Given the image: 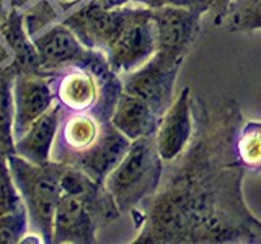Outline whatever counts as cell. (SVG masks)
<instances>
[{"label":"cell","mask_w":261,"mask_h":244,"mask_svg":"<svg viewBox=\"0 0 261 244\" xmlns=\"http://www.w3.org/2000/svg\"><path fill=\"white\" fill-rule=\"evenodd\" d=\"M193 119L190 145L167 161L159 191L130 211L141 226L133 242H261V222L242 195L247 169L235 153L240 106L193 95Z\"/></svg>","instance_id":"6da1fadb"},{"label":"cell","mask_w":261,"mask_h":244,"mask_svg":"<svg viewBox=\"0 0 261 244\" xmlns=\"http://www.w3.org/2000/svg\"><path fill=\"white\" fill-rule=\"evenodd\" d=\"M165 165L155 137L139 138L105 179V187L118 203L121 214L133 211L159 191Z\"/></svg>","instance_id":"7a4b0ae2"},{"label":"cell","mask_w":261,"mask_h":244,"mask_svg":"<svg viewBox=\"0 0 261 244\" xmlns=\"http://www.w3.org/2000/svg\"><path fill=\"white\" fill-rule=\"evenodd\" d=\"M12 176L27 199L30 215L44 241L53 242L57 202L61 199V174L64 165H33L21 157H10Z\"/></svg>","instance_id":"3957f363"},{"label":"cell","mask_w":261,"mask_h":244,"mask_svg":"<svg viewBox=\"0 0 261 244\" xmlns=\"http://www.w3.org/2000/svg\"><path fill=\"white\" fill-rule=\"evenodd\" d=\"M185 59L157 51L139 69L122 73V89L149 103L163 116L173 103L175 81Z\"/></svg>","instance_id":"277c9868"},{"label":"cell","mask_w":261,"mask_h":244,"mask_svg":"<svg viewBox=\"0 0 261 244\" xmlns=\"http://www.w3.org/2000/svg\"><path fill=\"white\" fill-rule=\"evenodd\" d=\"M157 52V29L152 8L136 7L124 29L106 51L110 67L114 73H127L144 65Z\"/></svg>","instance_id":"5b68a950"},{"label":"cell","mask_w":261,"mask_h":244,"mask_svg":"<svg viewBox=\"0 0 261 244\" xmlns=\"http://www.w3.org/2000/svg\"><path fill=\"white\" fill-rule=\"evenodd\" d=\"M134 8L126 5L108 8L98 0H92L65 18L64 24L75 33L85 47L106 54L133 16Z\"/></svg>","instance_id":"8992f818"},{"label":"cell","mask_w":261,"mask_h":244,"mask_svg":"<svg viewBox=\"0 0 261 244\" xmlns=\"http://www.w3.org/2000/svg\"><path fill=\"white\" fill-rule=\"evenodd\" d=\"M152 16L157 51L185 59L201 33L202 13L181 7H160L152 8Z\"/></svg>","instance_id":"52a82bcc"},{"label":"cell","mask_w":261,"mask_h":244,"mask_svg":"<svg viewBox=\"0 0 261 244\" xmlns=\"http://www.w3.org/2000/svg\"><path fill=\"white\" fill-rule=\"evenodd\" d=\"M193 130V95L191 88L186 86L162 116L155 134V143L163 161L175 160L185 151L191 142Z\"/></svg>","instance_id":"ba28073f"},{"label":"cell","mask_w":261,"mask_h":244,"mask_svg":"<svg viewBox=\"0 0 261 244\" xmlns=\"http://www.w3.org/2000/svg\"><path fill=\"white\" fill-rule=\"evenodd\" d=\"M130 143H133V140H129L124 134H121L110 122L103 135L100 137V140L90 150L73 160L72 166L80 168L90 177H93L95 181L105 184L106 176L111 173V169L127 153Z\"/></svg>","instance_id":"9c48e42d"},{"label":"cell","mask_w":261,"mask_h":244,"mask_svg":"<svg viewBox=\"0 0 261 244\" xmlns=\"http://www.w3.org/2000/svg\"><path fill=\"white\" fill-rule=\"evenodd\" d=\"M15 137H23L39 116L51 108L53 92L46 80L30 75H21L15 83Z\"/></svg>","instance_id":"30bf717a"},{"label":"cell","mask_w":261,"mask_h":244,"mask_svg":"<svg viewBox=\"0 0 261 244\" xmlns=\"http://www.w3.org/2000/svg\"><path fill=\"white\" fill-rule=\"evenodd\" d=\"M41 59V69H59L70 64H84L93 49L82 44L69 26L57 24L35 41Z\"/></svg>","instance_id":"8fae6325"},{"label":"cell","mask_w":261,"mask_h":244,"mask_svg":"<svg viewBox=\"0 0 261 244\" xmlns=\"http://www.w3.org/2000/svg\"><path fill=\"white\" fill-rule=\"evenodd\" d=\"M160 119L153 108L141 98L121 92L114 111L111 114V124L129 140H139L145 137H155L160 126Z\"/></svg>","instance_id":"7c38bea8"},{"label":"cell","mask_w":261,"mask_h":244,"mask_svg":"<svg viewBox=\"0 0 261 244\" xmlns=\"http://www.w3.org/2000/svg\"><path fill=\"white\" fill-rule=\"evenodd\" d=\"M61 106L56 104L51 106L43 116H39L27 130V134L20 137L18 143H16V153L33 165H47L54 137L61 122Z\"/></svg>","instance_id":"4fadbf2b"},{"label":"cell","mask_w":261,"mask_h":244,"mask_svg":"<svg viewBox=\"0 0 261 244\" xmlns=\"http://www.w3.org/2000/svg\"><path fill=\"white\" fill-rule=\"evenodd\" d=\"M108 62L106 57L100 51H96L93 59L90 60V69L92 72H87L85 69H75L65 75L59 85V98L64 106H67L72 111H87L92 108L96 101L98 89L95 81V72L98 67Z\"/></svg>","instance_id":"5bb4252c"},{"label":"cell","mask_w":261,"mask_h":244,"mask_svg":"<svg viewBox=\"0 0 261 244\" xmlns=\"http://www.w3.org/2000/svg\"><path fill=\"white\" fill-rule=\"evenodd\" d=\"M110 122L111 119L106 120L103 126H100L98 120H95L92 116H87V114H73V116H70L64 124L62 138L65 145L75 153L73 158L80 157L82 153L92 148L100 140V137L103 135Z\"/></svg>","instance_id":"9a60e30c"},{"label":"cell","mask_w":261,"mask_h":244,"mask_svg":"<svg viewBox=\"0 0 261 244\" xmlns=\"http://www.w3.org/2000/svg\"><path fill=\"white\" fill-rule=\"evenodd\" d=\"M235 153L245 169L261 173V120L243 122L237 134Z\"/></svg>","instance_id":"2e32d148"},{"label":"cell","mask_w":261,"mask_h":244,"mask_svg":"<svg viewBox=\"0 0 261 244\" xmlns=\"http://www.w3.org/2000/svg\"><path fill=\"white\" fill-rule=\"evenodd\" d=\"M4 35L15 51L16 59L23 69L30 70V73H35L38 69H41V59L36 51L35 43H28L27 35H24L21 18L16 13H12L8 21L4 24Z\"/></svg>","instance_id":"e0dca14e"},{"label":"cell","mask_w":261,"mask_h":244,"mask_svg":"<svg viewBox=\"0 0 261 244\" xmlns=\"http://www.w3.org/2000/svg\"><path fill=\"white\" fill-rule=\"evenodd\" d=\"M222 24L232 33L261 29V0H232Z\"/></svg>","instance_id":"ac0fdd59"},{"label":"cell","mask_w":261,"mask_h":244,"mask_svg":"<svg viewBox=\"0 0 261 244\" xmlns=\"http://www.w3.org/2000/svg\"><path fill=\"white\" fill-rule=\"evenodd\" d=\"M5 151H0V215H10L21 211L20 199L13 187V176H10L4 161Z\"/></svg>","instance_id":"d6986e66"},{"label":"cell","mask_w":261,"mask_h":244,"mask_svg":"<svg viewBox=\"0 0 261 244\" xmlns=\"http://www.w3.org/2000/svg\"><path fill=\"white\" fill-rule=\"evenodd\" d=\"M12 116H10V89L7 78L0 77V151L12 146Z\"/></svg>","instance_id":"ffe728a7"},{"label":"cell","mask_w":261,"mask_h":244,"mask_svg":"<svg viewBox=\"0 0 261 244\" xmlns=\"http://www.w3.org/2000/svg\"><path fill=\"white\" fill-rule=\"evenodd\" d=\"M24 228L23 211L0 215V242H16Z\"/></svg>","instance_id":"44dd1931"},{"label":"cell","mask_w":261,"mask_h":244,"mask_svg":"<svg viewBox=\"0 0 261 244\" xmlns=\"http://www.w3.org/2000/svg\"><path fill=\"white\" fill-rule=\"evenodd\" d=\"M149 8H160V7H181V8H191L199 13L209 12V2L207 0H136Z\"/></svg>","instance_id":"7402d4cb"},{"label":"cell","mask_w":261,"mask_h":244,"mask_svg":"<svg viewBox=\"0 0 261 244\" xmlns=\"http://www.w3.org/2000/svg\"><path fill=\"white\" fill-rule=\"evenodd\" d=\"M209 2V12L212 15V21L214 24H222L225 13H227V7L232 0H207Z\"/></svg>","instance_id":"603a6c76"},{"label":"cell","mask_w":261,"mask_h":244,"mask_svg":"<svg viewBox=\"0 0 261 244\" xmlns=\"http://www.w3.org/2000/svg\"><path fill=\"white\" fill-rule=\"evenodd\" d=\"M98 2L108 8H114V7H122L129 2H136V0H98Z\"/></svg>","instance_id":"cb8c5ba5"},{"label":"cell","mask_w":261,"mask_h":244,"mask_svg":"<svg viewBox=\"0 0 261 244\" xmlns=\"http://www.w3.org/2000/svg\"><path fill=\"white\" fill-rule=\"evenodd\" d=\"M0 4H2V0H0Z\"/></svg>","instance_id":"d4e9b609"}]
</instances>
